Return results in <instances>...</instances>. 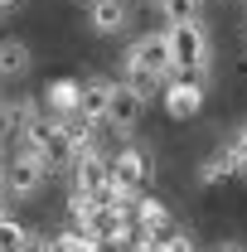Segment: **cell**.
<instances>
[{
	"instance_id": "cell-1",
	"label": "cell",
	"mask_w": 247,
	"mask_h": 252,
	"mask_svg": "<svg viewBox=\"0 0 247 252\" xmlns=\"http://www.w3.org/2000/svg\"><path fill=\"white\" fill-rule=\"evenodd\" d=\"M165 39H170L175 73H209V63H214V39H209V30H204V20L165 25Z\"/></svg>"
},
{
	"instance_id": "cell-2",
	"label": "cell",
	"mask_w": 247,
	"mask_h": 252,
	"mask_svg": "<svg viewBox=\"0 0 247 252\" xmlns=\"http://www.w3.org/2000/svg\"><path fill=\"white\" fill-rule=\"evenodd\" d=\"M204 88H209V73H170L160 88V102L175 122H194L204 107Z\"/></svg>"
},
{
	"instance_id": "cell-3",
	"label": "cell",
	"mask_w": 247,
	"mask_h": 252,
	"mask_svg": "<svg viewBox=\"0 0 247 252\" xmlns=\"http://www.w3.org/2000/svg\"><path fill=\"white\" fill-rule=\"evenodd\" d=\"M44 180H49V160L39 156L34 146L20 141V151L5 160V189H10L15 199H34V194L44 189Z\"/></svg>"
},
{
	"instance_id": "cell-4",
	"label": "cell",
	"mask_w": 247,
	"mask_h": 252,
	"mask_svg": "<svg viewBox=\"0 0 247 252\" xmlns=\"http://www.w3.org/2000/svg\"><path fill=\"white\" fill-rule=\"evenodd\" d=\"M146 102L151 97L141 93V88H131V83H112V102H107V126L112 131H122V136H131L136 126H141V117H146Z\"/></svg>"
},
{
	"instance_id": "cell-5",
	"label": "cell",
	"mask_w": 247,
	"mask_h": 252,
	"mask_svg": "<svg viewBox=\"0 0 247 252\" xmlns=\"http://www.w3.org/2000/svg\"><path fill=\"white\" fill-rule=\"evenodd\" d=\"M131 68H146V73H155V78H170L175 73V59H170V39L165 34H141L136 44H126V59Z\"/></svg>"
},
{
	"instance_id": "cell-6",
	"label": "cell",
	"mask_w": 247,
	"mask_h": 252,
	"mask_svg": "<svg viewBox=\"0 0 247 252\" xmlns=\"http://www.w3.org/2000/svg\"><path fill=\"white\" fill-rule=\"evenodd\" d=\"M151 180V160L141 146H122L117 156H112V185L126 189V194H141V185Z\"/></svg>"
},
{
	"instance_id": "cell-7",
	"label": "cell",
	"mask_w": 247,
	"mask_h": 252,
	"mask_svg": "<svg viewBox=\"0 0 247 252\" xmlns=\"http://www.w3.org/2000/svg\"><path fill=\"white\" fill-rule=\"evenodd\" d=\"M247 170V151L233 141V146H218L214 156L204 160V170H199V185H223V180H233V175H243Z\"/></svg>"
},
{
	"instance_id": "cell-8",
	"label": "cell",
	"mask_w": 247,
	"mask_h": 252,
	"mask_svg": "<svg viewBox=\"0 0 247 252\" xmlns=\"http://www.w3.org/2000/svg\"><path fill=\"white\" fill-rule=\"evenodd\" d=\"M131 219H136V228H141V238H155V243H165V238L175 233V219H170V209H165L160 199H136Z\"/></svg>"
},
{
	"instance_id": "cell-9",
	"label": "cell",
	"mask_w": 247,
	"mask_h": 252,
	"mask_svg": "<svg viewBox=\"0 0 247 252\" xmlns=\"http://www.w3.org/2000/svg\"><path fill=\"white\" fill-rule=\"evenodd\" d=\"M131 20V0H93L88 5V25L97 34H122Z\"/></svg>"
},
{
	"instance_id": "cell-10",
	"label": "cell",
	"mask_w": 247,
	"mask_h": 252,
	"mask_svg": "<svg viewBox=\"0 0 247 252\" xmlns=\"http://www.w3.org/2000/svg\"><path fill=\"white\" fill-rule=\"evenodd\" d=\"M107 102H112V78H88L78 83V112L88 122H107Z\"/></svg>"
},
{
	"instance_id": "cell-11",
	"label": "cell",
	"mask_w": 247,
	"mask_h": 252,
	"mask_svg": "<svg viewBox=\"0 0 247 252\" xmlns=\"http://www.w3.org/2000/svg\"><path fill=\"white\" fill-rule=\"evenodd\" d=\"M30 68H34L30 44L15 34H0V78H30Z\"/></svg>"
},
{
	"instance_id": "cell-12",
	"label": "cell",
	"mask_w": 247,
	"mask_h": 252,
	"mask_svg": "<svg viewBox=\"0 0 247 252\" xmlns=\"http://www.w3.org/2000/svg\"><path fill=\"white\" fill-rule=\"evenodd\" d=\"M44 112H54V117L78 112V83H73V78H54V83L44 88Z\"/></svg>"
},
{
	"instance_id": "cell-13",
	"label": "cell",
	"mask_w": 247,
	"mask_h": 252,
	"mask_svg": "<svg viewBox=\"0 0 247 252\" xmlns=\"http://www.w3.org/2000/svg\"><path fill=\"white\" fill-rule=\"evenodd\" d=\"M155 10L165 15V25H189V20H204V0H155Z\"/></svg>"
},
{
	"instance_id": "cell-14",
	"label": "cell",
	"mask_w": 247,
	"mask_h": 252,
	"mask_svg": "<svg viewBox=\"0 0 247 252\" xmlns=\"http://www.w3.org/2000/svg\"><path fill=\"white\" fill-rule=\"evenodd\" d=\"M97 214H102V199H97V194H88V189H78V185H73V194H68V219L88 228V223H93Z\"/></svg>"
},
{
	"instance_id": "cell-15",
	"label": "cell",
	"mask_w": 247,
	"mask_h": 252,
	"mask_svg": "<svg viewBox=\"0 0 247 252\" xmlns=\"http://www.w3.org/2000/svg\"><path fill=\"white\" fill-rule=\"evenodd\" d=\"M25 243H30V228L5 214V219H0V252H20Z\"/></svg>"
},
{
	"instance_id": "cell-16",
	"label": "cell",
	"mask_w": 247,
	"mask_h": 252,
	"mask_svg": "<svg viewBox=\"0 0 247 252\" xmlns=\"http://www.w3.org/2000/svg\"><path fill=\"white\" fill-rule=\"evenodd\" d=\"M160 252H194V238H189V233H180V228H175V233H170V238L160 243Z\"/></svg>"
},
{
	"instance_id": "cell-17",
	"label": "cell",
	"mask_w": 247,
	"mask_h": 252,
	"mask_svg": "<svg viewBox=\"0 0 247 252\" xmlns=\"http://www.w3.org/2000/svg\"><path fill=\"white\" fill-rule=\"evenodd\" d=\"M20 5H25V0H0V15H15Z\"/></svg>"
},
{
	"instance_id": "cell-18",
	"label": "cell",
	"mask_w": 247,
	"mask_h": 252,
	"mask_svg": "<svg viewBox=\"0 0 247 252\" xmlns=\"http://www.w3.org/2000/svg\"><path fill=\"white\" fill-rule=\"evenodd\" d=\"M10 214V189H0V219Z\"/></svg>"
},
{
	"instance_id": "cell-19",
	"label": "cell",
	"mask_w": 247,
	"mask_h": 252,
	"mask_svg": "<svg viewBox=\"0 0 247 252\" xmlns=\"http://www.w3.org/2000/svg\"><path fill=\"white\" fill-rule=\"evenodd\" d=\"M214 252H243V248H238V243H218Z\"/></svg>"
},
{
	"instance_id": "cell-20",
	"label": "cell",
	"mask_w": 247,
	"mask_h": 252,
	"mask_svg": "<svg viewBox=\"0 0 247 252\" xmlns=\"http://www.w3.org/2000/svg\"><path fill=\"white\" fill-rule=\"evenodd\" d=\"M238 146H243V151H247V122H243V131H238Z\"/></svg>"
},
{
	"instance_id": "cell-21",
	"label": "cell",
	"mask_w": 247,
	"mask_h": 252,
	"mask_svg": "<svg viewBox=\"0 0 247 252\" xmlns=\"http://www.w3.org/2000/svg\"><path fill=\"white\" fill-rule=\"evenodd\" d=\"M243 30H247V25H243Z\"/></svg>"
}]
</instances>
